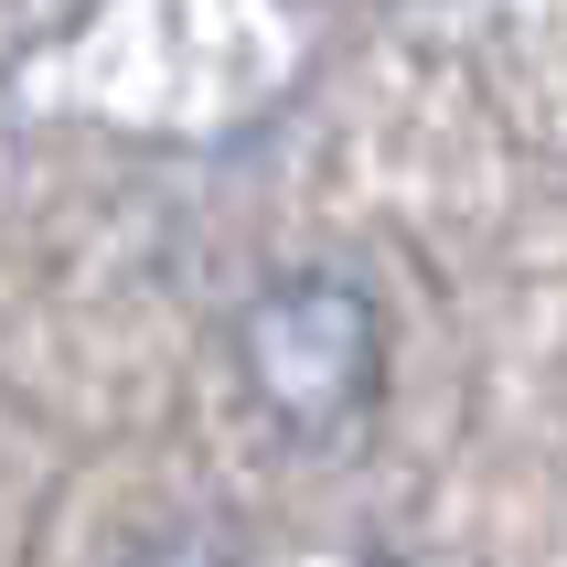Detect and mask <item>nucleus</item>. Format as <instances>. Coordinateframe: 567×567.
I'll list each match as a JSON object with an SVG mask.
<instances>
[{
    "label": "nucleus",
    "instance_id": "obj_1",
    "mask_svg": "<svg viewBox=\"0 0 567 567\" xmlns=\"http://www.w3.org/2000/svg\"><path fill=\"white\" fill-rule=\"evenodd\" d=\"M236 375L289 440H343L385 396V311L353 268H279L236 311Z\"/></svg>",
    "mask_w": 567,
    "mask_h": 567
},
{
    "label": "nucleus",
    "instance_id": "obj_2",
    "mask_svg": "<svg viewBox=\"0 0 567 567\" xmlns=\"http://www.w3.org/2000/svg\"><path fill=\"white\" fill-rule=\"evenodd\" d=\"M118 567H247V557H236L215 525H161V536H140Z\"/></svg>",
    "mask_w": 567,
    "mask_h": 567
}]
</instances>
